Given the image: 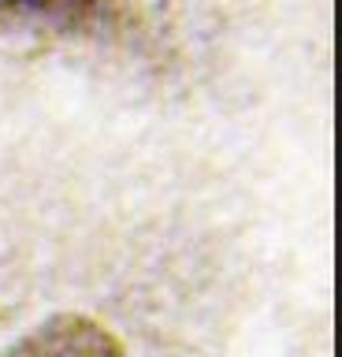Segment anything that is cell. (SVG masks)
Masks as SVG:
<instances>
[{"mask_svg": "<svg viewBox=\"0 0 342 357\" xmlns=\"http://www.w3.org/2000/svg\"><path fill=\"white\" fill-rule=\"evenodd\" d=\"M86 0H0V15H68Z\"/></svg>", "mask_w": 342, "mask_h": 357, "instance_id": "6da1fadb", "label": "cell"}]
</instances>
